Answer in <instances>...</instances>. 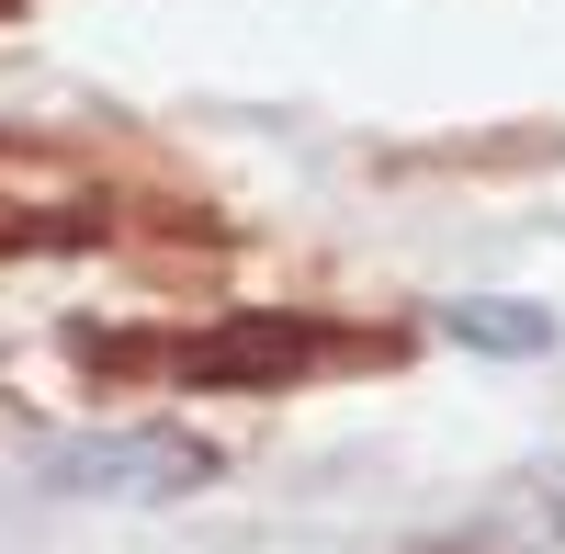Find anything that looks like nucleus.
Segmentation results:
<instances>
[{"mask_svg": "<svg viewBox=\"0 0 565 554\" xmlns=\"http://www.w3.org/2000/svg\"><path fill=\"white\" fill-rule=\"evenodd\" d=\"M57 498H125V510H159V498H193L215 476V452L193 430H170V419H114V430H68V441H45V465H34Z\"/></svg>", "mask_w": 565, "mask_h": 554, "instance_id": "1", "label": "nucleus"}, {"mask_svg": "<svg viewBox=\"0 0 565 554\" xmlns=\"http://www.w3.org/2000/svg\"><path fill=\"white\" fill-rule=\"evenodd\" d=\"M441 340L487 351V362H532V351H554V306H532V295H452Z\"/></svg>", "mask_w": 565, "mask_h": 554, "instance_id": "2", "label": "nucleus"}, {"mask_svg": "<svg viewBox=\"0 0 565 554\" xmlns=\"http://www.w3.org/2000/svg\"><path fill=\"white\" fill-rule=\"evenodd\" d=\"M295 362H306V329H282V317H249V329H226V340H193V351H181V374L226 385V374H295Z\"/></svg>", "mask_w": 565, "mask_h": 554, "instance_id": "3", "label": "nucleus"}]
</instances>
